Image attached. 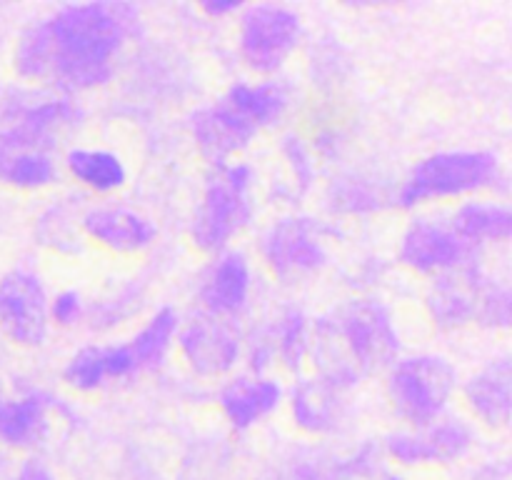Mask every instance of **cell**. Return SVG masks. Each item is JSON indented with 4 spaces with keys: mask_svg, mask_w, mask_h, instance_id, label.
<instances>
[{
    "mask_svg": "<svg viewBox=\"0 0 512 480\" xmlns=\"http://www.w3.org/2000/svg\"><path fill=\"white\" fill-rule=\"evenodd\" d=\"M478 325L490 330H505L510 325V288L505 280H488L480 300Z\"/></svg>",
    "mask_w": 512,
    "mask_h": 480,
    "instance_id": "28",
    "label": "cell"
},
{
    "mask_svg": "<svg viewBox=\"0 0 512 480\" xmlns=\"http://www.w3.org/2000/svg\"><path fill=\"white\" fill-rule=\"evenodd\" d=\"M505 188V168L488 150H440L425 155L400 183L395 203L405 210L438 200L465 198L483 190Z\"/></svg>",
    "mask_w": 512,
    "mask_h": 480,
    "instance_id": "4",
    "label": "cell"
},
{
    "mask_svg": "<svg viewBox=\"0 0 512 480\" xmlns=\"http://www.w3.org/2000/svg\"><path fill=\"white\" fill-rule=\"evenodd\" d=\"M455 233L473 248L490 243H508L512 233V213L505 203L495 200H468L450 215Z\"/></svg>",
    "mask_w": 512,
    "mask_h": 480,
    "instance_id": "23",
    "label": "cell"
},
{
    "mask_svg": "<svg viewBox=\"0 0 512 480\" xmlns=\"http://www.w3.org/2000/svg\"><path fill=\"white\" fill-rule=\"evenodd\" d=\"M398 260L413 273L438 278L480 260V250L465 243L453 230L450 220L413 218L400 235Z\"/></svg>",
    "mask_w": 512,
    "mask_h": 480,
    "instance_id": "11",
    "label": "cell"
},
{
    "mask_svg": "<svg viewBox=\"0 0 512 480\" xmlns=\"http://www.w3.org/2000/svg\"><path fill=\"white\" fill-rule=\"evenodd\" d=\"M80 230L100 248L123 255L143 253L158 238L148 215L123 205H93L80 215Z\"/></svg>",
    "mask_w": 512,
    "mask_h": 480,
    "instance_id": "18",
    "label": "cell"
},
{
    "mask_svg": "<svg viewBox=\"0 0 512 480\" xmlns=\"http://www.w3.org/2000/svg\"><path fill=\"white\" fill-rule=\"evenodd\" d=\"M243 358L248 360V373H265L273 365L275 345L270 325L253 330L248 338H243Z\"/></svg>",
    "mask_w": 512,
    "mask_h": 480,
    "instance_id": "31",
    "label": "cell"
},
{
    "mask_svg": "<svg viewBox=\"0 0 512 480\" xmlns=\"http://www.w3.org/2000/svg\"><path fill=\"white\" fill-rule=\"evenodd\" d=\"M458 388V368L438 353L398 358L388 368L385 378L390 408L410 428H420L448 415Z\"/></svg>",
    "mask_w": 512,
    "mask_h": 480,
    "instance_id": "6",
    "label": "cell"
},
{
    "mask_svg": "<svg viewBox=\"0 0 512 480\" xmlns=\"http://www.w3.org/2000/svg\"><path fill=\"white\" fill-rule=\"evenodd\" d=\"M63 165L70 178L90 193H115L128 183V168L113 150L70 148Z\"/></svg>",
    "mask_w": 512,
    "mask_h": 480,
    "instance_id": "25",
    "label": "cell"
},
{
    "mask_svg": "<svg viewBox=\"0 0 512 480\" xmlns=\"http://www.w3.org/2000/svg\"><path fill=\"white\" fill-rule=\"evenodd\" d=\"M253 213V168L248 163L215 165L190 220V243L205 255L223 253L248 228Z\"/></svg>",
    "mask_w": 512,
    "mask_h": 480,
    "instance_id": "5",
    "label": "cell"
},
{
    "mask_svg": "<svg viewBox=\"0 0 512 480\" xmlns=\"http://www.w3.org/2000/svg\"><path fill=\"white\" fill-rule=\"evenodd\" d=\"M290 108V93L280 80L233 83L223 98L193 110L188 125L198 153L210 165L233 163L265 128H273Z\"/></svg>",
    "mask_w": 512,
    "mask_h": 480,
    "instance_id": "3",
    "label": "cell"
},
{
    "mask_svg": "<svg viewBox=\"0 0 512 480\" xmlns=\"http://www.w3.org/2000/svg\"><path fill=\"white\" fill-rule=\"evenodd\" d=\"M50 295L30 268L0 275V333L18 348H40L50 333Z\"/></svg>",
    "mask_w": 512,
    "mask_h": 480,
    "instance_id": "10",
    "label": "cell"
},
{
    "mask_svg": "<svg viewBox=\"0 0 512 480\" xmlns=\"http://www.w3.org/2000/svg\"><path fill=\"white\" fill-rule=\"evenodd\" d=\"M0 398H3V385H0Z\"/></svg>",
    "mask_w": 512,
    "mask_h": 480,
    "instance_id": "35",
    "label": "cell"
},
{
    "mask_svg": "<svg viewBox=\"0 0 512 480\" xmlns=\"http://www.w3.org/2000/svg\"><path fill=\"white\" fill-rule=\"evenodd\" d=\"M490 275L485 273L480 260L438 275L425 293V310L440 330H463L470 323H478L480 300Z\"/></svg>",
    "mask_w": 512,
    "mask_h": 480,
    "instance_id": "15",
    "label": "cell"
},
{
    "mask_svg": "<svg viewBox=\"0 0 512 480\" xmlns=\"http://www.w3.org/2000/svg\"><path fill=\"white\" fill-rule=\"evenodd\" d=\"M385 480H405V478H398V475H390V478H385Z\"/></svg>",
    "mask_w": 512,
    "mask_h": 480,
    "instance_id": "34",
    "label": "cell"
},
{
    "mask_svg": "<svg viewBox=\"0 0 512 480\" xmlns=\"http://www.w3.org/2000/svg\"><path fill=\"white\" fill-rule=\"evenodd\" d=\"M253 293V268L240 250H223L213 255L200 275V310L223 320H235L248 308Z\"/></svg>",
    "mask_w": 512,
    "mask_h": 480,
    "instance_id": "16",
    "label": "cell"
},
{
    "mask_svg": "<svg viewBox=\"0 0 512 480\" xmlns=\"http://www.w3.org/2000/svg\"><path fill=\"white\" fill-rule=\"evenodd\" d=\"M175 345L183 363L200 378L228 375L243 360V333L238 323L215 318L203 310H198L188 323H180Z\"/></svg>",
    "mask_w": 512,
    "mask_h": 480,
    "instance_id": "12",
    "label": "cell"
},
{
    "mask_svg": "<svg viewBox=\"0 0 512 480\" xmlns=\"http://www.w3.org/2000/svg\"><path fill=\"white\" fill-rule=\"evenodd\" d=\"M460 393L475 420L493 430L505 428L510 423L512 408V368L508 355L488 360L483 368L475 370L460 385Z\"/></svg>",
    "mask_w": 512,
    "mask_h": 480,
    "instance_id": "20",
    "label": "cell"
},
{
    "mask_svg": "<svg viewBox=\"0 0 512 480\" xmlns=\"http://www.w3.org/2000/svg\"><path fill=\"white\" fill-rule=\"evenodd\" d=\"M378 450L375 445H360L345 458H323V455H303L293 458L283 468L273 470L265 480H353L370 475L375 470Z\"/></svg>",
    "mask_w": 512,
    "mask_h": 480,
    "instance_id": "22",
    "label": "cell"
},
{
    "mask_svg": "<svg viewBox=\"0 0 512 480\" xmlns=\"http://www.w3.org/2000/svg\"><path fill=\"white\" fill-rule=\"evenodd\" d=\"M400 355L395 315L378 298H350L310 328V355L315 375L345 390L368 375L390 368Z\"/></svg>",
    "mask_w": 512,
    "mask_h": 480,
    "instance_id": "2",
    "label": "cell"
},
{
    "mask_svg": "<svg viewBox=\"0 0 512 480\" xmlns=\"http://www.w3.org/2000/svg\"><path fill=\"white\" fill-rule=\"evenodd\" d=\"M310 323L308 315L300 308H285L278 318L270 323V333H273L275 358L280 360L288 373H300L303 365L308 363L310 355Z\"/></svg>",
    "mask_w": 512,
    "mask_h": 480,
    "instance_id": "26",
    "label": "cell"
},
{
    "mask_svg": "<svg viewBox=\"0 0 512 480\" xmlns=\"http://www.w3.org/2000/svg\"><path fill=\"white\" fill-rule=\"evenodd\" d=\"M10 480H55L53 473L40 460H28Z\"/></svg>",
    "mask_w": 512,
    "mask_h": 480,
    "instance_id": "33",
    "label": "cell"
},
{
    "mask_svg": "<svg viewBox=\"0 0 512 480\" xmlns=\"http://www.w3.org/2000/svg\"><path fill=\"white\" fill-rule=\"evenodd\" d=\"M58 178L60 165L55 153L0 135V185L20 193H38L58 183Z\"/></svg>",
    "mask_w": 512,
    "mask_h": 480,
    "instance_id": "21",
    "label": "cell"
},
{
    "mask_svg": "<svg viewBox=\"0 0 512 480\" xmlns=\"http://www.w3.org/2000/svg\"><path fill=\"white\" fill-rule=\"evenodd\" d=\"M280 153L288 160V168L293 173V183L298 195H305L310 188H313L315 180V165L313 155H310V148L298 138V135H285L283 143H280Z\"/></svg>",
    "mask_w": 512,
    "mask_h": 480,
    "instance_id": "29",
    "label": "cell"
},
{
    "mask_svg": "<svg viewBox=\"0 0 512 480\" xmlns=\"http://www.w3.org/2000/svg\"><path fill=\"white\" fill-rule=\"evenodd\" d=\"M303 40L298 10L280 3L243 5L238 20V50L253 73L275 75Z\"/></svg>",
    "mask_w": 512,
    "mask_h": 480,
    "instance_id": "8",
    "label": "cell"
},
{
    "mask_svg": "<svg viewBox=\"0 0 512 480\" xmlns=\"http://www.w3.org/2000/svg\"><path fill=\"white\" fill-rule=\"evenodd\" d=\"M285 400V388L268 373H243L228 378L218 390V405L230 428L245 433L270 415L278 413Z\"/></svg>",
    "mask_w": 512,
    "mask_h": 480,
    "instance_id": "17",
    "label": "cell"
},
{
    "mask_svg": "<svg viewBox=\"0 0 512 480\" xmlns=\"http://www.w3.org/2000/svg\"><path fill=\"white\" fill-rule=\"evenodd\" d=\"M138 28V5L125 0L60 5L18 35L13 68L28 83L73 98L113 78L115 63Z\"/></svg>",
    "mask_w": 512,
    "mask_h": 480,
    "instance_id": "1",
    "label": "cell"
},
{
    "mask_svg": "<svg viewBox=\"0 0 512 480\" xmlns=\"http://www.w3.org/2000/svg\"><path fill=\"white\" fill-rule=\"evenodd\" d=\"M88 315V305L78 290H60L50 298V323L58 328H75Z\"/></svg>",
    "mask_w": 512,
    "mask_h": 480,
    "instance_id": "30",
    "label": "cell"
},
{
    "mask_svg": "<svg viewBox=\"0 0 512 480\" xmlns=\"http://www.w3.org/2000/svg\"><path fill=\"white\" fill-rule=\"evenodd\" d=\"M260 255L280 283H303L330 260L325 228L310 215H283L260 238Z\"/></svg>",
    "mask_w": 512,
    "mask_h": 480,
    "instance_id": "9",
    "label": "cell"
},
{
    "mask_svg": "<svg viewBox=\"0 0 512 480\" xmlns=\"http://www.w3.org/2000/svg\"><path fill=\"white\" fill-rule=\"evenodd\" d=\"M80 120L83 108L53 90H10L0 100V135L48 153H55L60 138Z\"/></svg>",
    "mask_w": 512,
    "mask_h": 480,
    "instance_id": "7",
    "label": "cell"
},
{
    "mask_svg": "<svg viewBox=\"0 0 512 480\" xmlns=\"http://www.w3.org/2000/svg\"><path fill=\"white\" fill-rule=\"evenodd\" d=\"M53 415L75 423L78 413L58 395L40 388H25L13 398H0V443L13 450L38 448L50 435Z\"/></svg>",
    "mask_w": 512,
    "mask_h": 480,
    "instance_id": "14",
    "label": "cell"
},
{
    "mask_svg": "<svg viewBox=\"0 0 512 480\" xmlns=\"http://www.w3.org/2000/svg\"><path fill=\"white\" fill-rule=\"evenodd\" d=\"M290 418L305 435H330L345 420V390L335 388L320 375H305L293 383L288 393Z\"/></svg>",
    "mask_w": 512,
    "mask_h": 480,
    "instance_id": "19",
    "label": "cell"
},
{
    "mask_svg": "<svg viewBox=\"0 0 512 480\" xmlns=\"http://www.w3.org/2000/svg\"><path fill=\"white\" fill-rule=\"evenodd\" d=\"M200 10H203L208 18H228V15H235L243 10V5L233 3V0H203L200 3Z\"/></svg>",
    "mask_w": 512,
    "mask_h": 480,
    "instance_id": "32",
    "label": "cell"
},
{
    "mask_svg": "<svg viewBox=\"0 0 512 480\" xmlns=\"http://www.w3.org/2000/svg\"><path fill=\"white\" fill-rule=\"evenodd\" d=\"M178 330V310L170 308V305H163V308H158L148 320H145V325L133 335V338L125 340L130 355H133L138 378L140 375L155 373V370L163 368L170 350H173L175 338H178Z\"/></svg>",
    "mask_w": 512,
    "mask_h": 480,
    "instance_id": "24",
    "label": "cell"
},
{
    "mask_svg": "<svg viewBox=\"0 0 512 480\" xmlns=\"http://www.w3.org/2000/svg\"><path fill=\"white\" fill-rule=\"evenodd\" d=\"M475 443V430L460 415H443L420 428L398 430L388 435L385 450L400 465H448L470 453Z\"/></svg>",
    "mask_w": 512,
    "mask_h": 480,
    "instance_id": "13",
    "label": "cell"
},
{
    "mask_svg": "<svg viewBox=\"0 0 512 480\" xmlns=\"http://www.w3.org/2000/svg\"><path fill=\"white\" fill-rule=\"evenodd\" d=\"M330 210L343 215H368L378 213L388 205V195L380 183L365 178V175H345L330 183L328 190Z\"/></svg>",
    "mask_w": 512,
    "mask_h": 480,
    "instance_id": "27",
    "label": "cell"
}]
</instances>
